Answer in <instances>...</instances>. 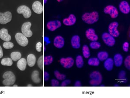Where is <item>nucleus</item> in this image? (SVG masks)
I'll use <instances>...</instances> for the list:
<instances>
[{"mask_svg":"<svg viewBox=\"0 0 130 98\" xmlns=\"http://www.w3.org/2000/svg\"><path fill=\"white\" fill-rule=\"evenodd\" d=\"M49 75L47 72H45L44 73V79L45 80L47 81L49 79Z\"/></svg>","mask_w":130,"mask_h":98,"instance_id":"79ce46f5","label":"nucleus"},{"mask_svg":"<svg viewBox=\"0 0 130 98\" xmlns=\"http://www.w3.org/2000/svg\"><path fill=\"white\" fill-rule=\"evenodd\" d=\"M124 65L126 67V68L130 70V56H128L126 58L125 61H124Z\"/></svg>","mask_w":130,"mask_h":98,"instance_id":"c9c22d12","label":"nucleus"},{"mask_svg":"<svg viewBox=\"0 0 130 98\" xmlns=\"http://www.w3.org/2000/svg\"><path fill=\"white\" fill-rule=\"evenodd\" d=\"M86 35L88 39L92 42H96L98 39V37L95 34V30L92 28H89L86 31Z\"/></svg>","mask_w":130,"mask_h":98,"instance_id":"f8f14e48","label":"nucleus"},{"mask_svg":"<svg viewBox=\"0 0 130 98\" xmlns=\"http://www.w3.org/2000/svg\"><path fill=\"white\" fill-rule=\"evenodd\" d=\"M65 43V41L63 38L61 36H57L55 38L53 44L54 46L58 48H61L64 46Z\"/></svg>","mask_w":130,"mask_h":98,"instance_id":"f3484780","label":"nucleus"},{"mask_svg":"<svg viewBox=\"0 0 130 98\" xmlns=\"http://www.w3.org/2000/svg\"><path fill=\"white\" fill-rule=\"evenodd\" d=\"M17 11L19 14H22L25 18H30L32 15V12L30 8L25 5L20 6L17 9Z\"/></svg>","mask_w":130,"mask_h":98,"instance_id":"20e7f679","label":"nucleus"},{"mask_svg":"<svg viewBox=\"0 0 130 98\" xmlns=\"http://www.w3.org/2000/svg\"><path fill=\"white\" fill-rule=\"evenodd\" d=\"M42 47V44L40 42H39L36 44V48L38 52H41Z\"/></svg>","mask_w":130,"mask_h":98,"instance_id":"e433bc0d","label":"nucleus"},{"mask_svg":"<svg viewBox=\"0 0 130 98\" xmlns=\"http://www.w3.org/2000/svg\"><path fill=\"white\" fill-rule=\"evenodd\" d=\"M27 62L25 58H22L19 60L17 63V66L18 68L21 71H24L25 70L26 68Z\"/></svg>","mask_w":130,"mask_h":98,"instance_id":"412c9836","label":"nucleus"},{"mask_svg":"<svg viewBox=\"0 0 130 98\" xmlns=\"http://www.w3.org/2000/svg\"><path fill=\"white\" fill-rule=\"evenodd\" d=\"M0 38L5 42H9L11 39V36L8 33V30L5 28L0 30Z\"/></svg>","mask_w":130,"mask_h":98,"instance_id":"dca6fc26","label":"nucleus"},{"mask_svg":"<svg viewBox=\"0 0 130 98\" xmlns=\"http://www.w3.org/2000/svg\"><path fill=\"white\" fill-rule=\"evenodd\" d=\"M13 86H18V85H13Z\"/></svg>","mask_w":130,"mask_h":98,"instance_id":"a18cd8bd","label":"nucleus"},{"mask_svg":"<svg viewBox=\"0 0 130 98\" xmlns=\"http://www.w3.org/2000/svg\"><path fill=\"white\" fill-rule=\"evenodd\" d=\"M39 73L37 71H34L31 75V79L32 81L36 83H38L40 82V79L39 76Z\"/></svg>","mask_w":130,"mask_h":98,"instance_id":"b1692460","label":"nucleus"},{"mask_svg":"<svg viewBox=\"0 0 130 98\" xmlns=\"http://www.w3.org/2000/svg\"><path fill=\"white\" fill-rule=\"evenodd\" d=\"M36 58L34 55L30 54L27 57V63L30 67H33L36 63Z\"/></svg>","mask_w":130,"mask_h":98,"instance_id":"4be33fe9","label":"nucleus"},{"mask_svg":"<svg viewBox=\"0 0 130 98\" xmlns=\"http://www.w3.org/2000/svg\"><path fill=\"white\" fill-rule=\"evenodd\" d=\"M14 46L13 44L10 42H5L3 44L4 48L7 49H11Z\"/></svg>","mask_w":130,"mask_h":98,"instance_id":"473e14b6","label":"nucleus"},{"mask_svg":"<svg viewBox=\"0 0 130 98\" xmlns=\"http://www.w3.org/2000/svg\"><path fill=\"white\" fill-rule=\"evenodd\" d=\"M15 39L18 44L21 46L25 47L28 45V39L21 33H17L15 35Z\"/></svg>","mask_w":130,"mask_h":98,"instance_id":"9d476101","label":"nucleus"},{"mask_svg":"<svg viewBox=\"0 0 130 98\" xmlns=\"http://www.w3.org/2000/svg\"><path fill=\"white\" fill-rule=\"evenodd\" d=\"M76 18L74 15L71 14L68 18L64 19L63 23L67 26H72L75 24Z\"/></svg>","mask_w":130,"mask_h":98,"instance_id":"a211bd4d","label":"nucleus"},{"mask_svg":"<svg viewBox=\"0 0 130 98\" xmlns=\"http://www.w3.org/2000/svg\"><path fill=\"white\" fill-rule=\"evenodd\" d=\"M114 65V62L112 58H109L106 59L104 63V67L108 71H111Z\"/></svg>","mask_w":130,"mask_h":98,"instance_id":"aec40b11","label":"nucleus"},{"mask_svg":"<svg viewBox=\"0 0 130 98\" xmlns=\"http://www.w3.org/2000/svg\"><path fill=\"white\" fill-rule=\"evenodd\" d=\"M33 11L37 14H41L43 13V7L41 3L39 1H36L33 3L32 5Z\"/></svg>","mask_w":130,"mask_h":98,"instance_id":"2eb2a0df","label":"nucleus"},{"mask_svg":"<svg viewBox=\"0 0 130 98\" xmlns=\"http://www.w3.org/2000/svg\"><path fill=\"white\" fill-rule=\"evenodd\" d=\"M61 23L58 20L51 21L47 24V28L51 31H54L61 27Z\"/></svg>","mask_w":130,"mask_h":98,"instance_id":"ddd939ff","label":"nucleus"},{"mask_svg":"<svg viewBox=\"0 0 130 98\" xmlns=\"http://www.w3.org/2000/svg\"><path fill=\"white\" fill-rule=\"evenodd\" d=\"M104 12L110 15L111 18H115L118 16V11L117 8L112 5H108L106 7L104 10Z\"/></svg>","mask_w":130,"mask_h":98,"instance_id":"39448f33","label":"nucleus"},{"mask_svg":"<svg viewBox=\"0 0 130 98\" xmlns=\"http://www.w3.org/2000/svg\"><path fill=\"white\" fill-rule=\"evenodd\" d=\"M51 84L52 86H58L59 85V82L56 79H52L51 80Z\"/></svg>","mask_w":130,"mask_h":98,"instance_id":"58836bf2","label":"nucleus"},{"mask_svg":"<svg viewBox=\"0 0 130 98\" xmlns=\"http://www.w3.org/2000/svg\"><path fill=\"white\" fill-rule=\"evenodd\" d=\"M53 62V58L51 56H47L44 57L43 62L45 65H48Z\"/></svg>","mask_w":130,"mask_h":98,"instance_id":"7c9ffc66","label":"nucleus"},{"mask_svg":"<svg viewBox=\"0 0 130 98\" xmlns=\"http://www.w3.org/2000/svg\"><path fill=\"white\" fill-rule=\"evenodd\" d=\"M118 23L117 22L111 23L108 26L109 34L113 37H118L119 35V32L117 29Z\"/></svg>","mask_w":130,"mask_h":98,"instance_id":"6e6552de","label":"nucleus"},{"mask_svg":"<svg viewBox=\"0 0 130 98\" xmlns=\"http://www.w3.org/2000/svg\"><path fill=\"white\" fill-rule=\"evenodd\" d=\"M90 83L92 86H97L102 83V77L101 73L98 71H94L90 76Z\"/></svg>","mask_w":130,"mask_h":98,"instance_id":"7ed1b4c3","label":"nucleus"},{"mask_svg":"<svg viewBox=\"0 0 130 98\" xmlns=\"http://www.w3.org/2000/svg\"><path fill=\"white\" fill-rule=\"evenodd\" d=\"M3 56V52L2 49V47L0 46V58Z\"/></svg>","mask_w":130,"mask_h":98,"instance_id":"c03bdc74","label":"nucleus"},{"mask_svg":"<svg viewBox=\"0 0 130 98\" xmlns=\"http://www.w3.org/2000/svg\"><path fill=\"white\" fill-rule=\"evenodd\" d=\"M83 55L85 58H87L89 57L90 55V53L88 46L86 45L83 46Z\"/></svg>","mask_w":130,"mask_h":98,"instance_id":"c756f323","label":"nucleus"},{"mask_svg":"<svg viewBox=\"0 0 130 98\" xmlns=\"http://www.w3.org/2000/svg\"><path fill=\"white\" fill-rule=\"evenodd\" d=\"M31 23L30 22L24 23L21 27V31L23 34L26 37H31L32 36V33L30 30Z\"/></svg>","mask_w":130,"mask_h":98,"instance_id":"423d86ee","label":"nucleus"},{"mask_svg":"<svg viewBox=\"0 0 130 98\" xmlns=\"http://www.w3.org/2000/svg\"><path fill=\"white\" fill-rule=\"evenodd\" d=\"M1 64L2 65L4 66H11L13 64L12 60L10 58H4L1 61Z\"/></svg>","mask_w":130,"mask_h":98,"instance_id":"bb28decb","label":"nucleus"},{"mask_svg":"<svg viewBox=\"0 0 130 98\" xmlns=\"http://www.w3.org/2000/svg\"><path fill=\"white\" fill-rule=\"evenodd\" d=\"M120 11L124 14H127L130 12V7L128 3L126 1H123L119 4Z\"/></svg>","mask_w":130,"mask_h":98,"instance_id":"4468645a","label":"nucleus"},{"mask_svg":"<svg viewBox=\"0 0 130 98\" xmlns=\"http://www.w3.org/2000/svg\"><path fill=\"white\" fill-rule=\"evenodd\" d=\"M43 58H44V57L42 55V56H40V58H39L38 62H37L39 67L41 70H43V65H44Z\"/></svg>","mask_w":130,"mask_h":98,"instance_id":"72a5a7b5","label":"nucleus"},{"mask_svg":"<svg viewBox=\"0 0 130 98\" xmlns=\"http://www.w3.org/2000/svg\"><path fill=\"white\" fill-rule=\"evenodd\" d=\"M12 18V14L10 11L0 13V24H5L10 22Z\"/></svg>","mask_w":130,"mask_h":98,"instance_id":"1a4fd4ad","label":"nucleus"},{"mask_svg":"<svg viewBox=\"0 0 130 98\" xmlns=\"http://www.w3.org/2000/svg\"><path fill=\"white\" fill-rule=\"evenodd\" d=\"M125 72L124 71H121L120 72V74H119V78L121 79H123L125 78Z\"/></svg>","mask_w":130,"mask_h":98,"instance_id":"a19ab883","label":"nucleus"},{"mask_svg":"<svg viewBox=\"0 0 130 98\" xmlns=\"http://www.w3.org/2000/svg\"><path fill=\"white\" fill-rule=\"evenodd\" d=\"M54 75L56 78L59 80H63L66 78V76L65 75L60 74L59 71H54Z\"/></svg>","mask_w":130,"mask_h":98,"instance_id":"2f4dec72","label":"nucleus"},{"mask_svg":"<svg viewBox=\"0 0 130 98\" xmlns=\"http://www.w3.org/2000/svg\"><path fill=\"white\" fill-rule=\"evenodd\" d=\"M3 78L5 79L3 81V85L5 86H11L15 83L16 77L12 71H6L3 75Z\"/></svg>","mask_w":130,"mask_h":98,"instance_id":"f03ea898","label":"nucleus"},{"mask_svg":"<svg viewBox=\"0 0 130 98\" xmlns=\"http://www.w3.org/2000/svg\"><path fill=\"white\" fill-rule=\"evenodd\" d=\"M114 62L115 66L117 67H120L122 64V56L120 54H116L114 57Z\"/></svg>","mask_w":130,"mask_h":98,"instance_id":"5701e85b","label":"nucleus"},{"mask_svg":"<svg viewBox=\"0 0 130 98\" xmlns=\"http://www.w3.org/2000/svg\"><path fill=\"white\" fill-rule=\"evenodd\" d=\"M70 83H71V81L69 80H66L62 82L61 86H63V87L67 86Z\"/></svg>","mask_w":130,"mask_h":98,"instance_id":"ea45409f","label":"nucleus"},{"mask_svg":"<svg viewBox=\"0 0 130 98\" xmlns=\"http://www.w3.org/2000/svg\"><path fill=\"white\" fill-rule=\"evenodd\" d=\"M129 45V43L127 42H125L124 43L123 45V49L124 52H127L128 51Z\"/></svg>","mask_w":130,"mask_h":98,"instance_id":"4c0bfd02","label":"nucleus"},{"mask_svg":"<svg viewBox=\"0 0 130 98\" xmlns=\"http://www.w3.org/2000/svg\"><path fill=\"white\" fill-rule=\"evenodd\" d=\"M10 57L11 58V59L12 60L16 62L21 59V54L18 52H13L10 54Z\"/></svg>","mask_w":130,"mask_h":98,"instance_id":"393cba45","label":"nucleus"},{"mask_svg":"<svg viewBox=\"0 0 130 98\" xmlns=\"http://www.w3.org/2000/svg\"><path fill=\"white\" fill-rule=\"evenodd\" d=\"M108 57V53L105 52H101L98 54V58L101 61H103L107 59Z\"/></svg>","mask_w":130,"mask_h":98,"instance_id":"a878e982","label":"nucleus"},{"mask_svg":"<svg viewBox=\"0 0 130 98\" xmlns=\"http://www.w3.org/2000/svg\"><path fill=\"white\" fill-rule=\"evenodd\" d=\"M82 19L85 22L88 24H92L96 22L99 19V13L96 11L91 13H86L82 16Z\"/></svg>","mask_w":130,"mask_h":98,"instance_id":"f257e3e1","label":"nucleus"},{"mask_svg":"<svg viewBox=\"0 0 130 98\" xmlns=\"http://www.w3.org/2000/svg\"><path fill=\"white\" fill-rule=\"evenodd\" d=\"M102 38L104 42L108 46L112 47L115 44V39L112 36L110 35L109 33H103L102 34Z\"/></svg>","mask_w":130,"mask_h":98,"instance_id":"0eeeda50","label":"nucleus"},{"mask_svg":"<svg viewBox=\"0 0 130 98\" xmlns=\"http://www.w3.org/2000/svg\"><path fill=\"white\" fill-rule=\"evenodd\" d=\"M60 63L61 65L65 68H69L73 67L74 65V61L73 58L68 57L61 58Z\"/></svg>","mask_w":130,"mask_h":98,"instance_id":"9b49d317","label":"nucleus"},{"mask_svg":"<svg viewBox=\"0 0 130 98\" xmlns=\"http://www.w3.org/2000/svg\"><path fill=\"white\" fill-rule=\"evenodd\" d=\"M90 46L92 49H98L100 47L101 44L100 43L98 42H92L90 43Z\"/></svg>","mask_w":130,"mask_h":98,"instance_id":"f704fd0d","label":"nucleus"},{"mask_svg":"<svg viewBox=\"0 0 130 98\" xmlns=\"http://www.w3.org/2000/svg\"><path fill=\"white\" fill-rule=\"evenodd\" d=\"M75 86H77V87L81 86V82L80 81H77L75 82Z\"/></svg>","mask_w":130,"mask_h":98,"instance_id":"37998d69","label":"nucleus"},{"mask_svg":"<svg viewBox=\"0 0 130 98\" xmlns=\"http://www.w3.org/2000/svg\"><path fill=\"white\" fill-rule=\"evenodd\" d=\"M84 65L83 58L81 55H78L76 58V65L78 68H81Z\"/></svg>","mask_w":130,"mask_h":98,"instance_id":"cd10ccee","label":"nucleus"},{"mask_svg":"<svg viewBox=\"0 0 130 98\" xmlns=\"http://www.w3.org/2000/svg\"><path fill=\"white\" fill-rule=\"evenodd\" d=\"M80 37L78 35L73 36L71 39V44L73 48L75 49H78L80 47Z\"/></svg>","mask_w":130,"mask_h":98,"instance_id":"6ab92c4d","label":"nucleus"},{"mask_svg":"<svg viewBox=\"0 0 130 98\" xmlns=\"http://www.w3.org/2000/svg\"><path fill=\"white\" fill-rule=\"evenodd\" d=\"M88 63L89 65L95 66H99L100 63L99 59L95 58H91L89 60Z\"/></svg>","mask_w":130,"mask_h":98,"instance_id":"c85d7f7f","label":"nucleus"}]
</instances>
